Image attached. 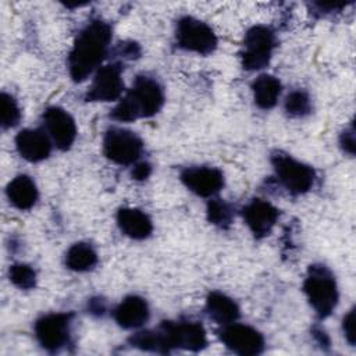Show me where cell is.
I'll return each mask as SVG.
<instances>
[{
	"label": "cell",
	"mask_w": 356,
	"mask_h": 356,
	"mask_svg": "<svg viewBox=\"0 0 356 356\" xmlns=\"http://www.w3.org/2000/svg\"><path fill=\"white\" fill-rule=\"evenodd\" d=\"M111 36L110 24L100 18L92 19L81 29L68 54V72L74 82H83L102 67Z\"/></svg>",
	"instance_id": "6da1fadb"
},
{
	"label": "cell",
	"mask_w": 356,
	"mask_h": 356,
	"mask_svg": "<svg viewBox=\"0 0 356 356\" xmlns=\"http://www.w3.org/2000/svg\"><path fill=\"white\" fill-rule=\"evenodd\" d=\"M161 83L149 75H138L125 96L111 110V118L120 122H132L138 118L156 115L164 106Z\"/></svg>",
	"instance_id": "7a4b0ae2"
},
{
	"label": "cell",
	"mask_w": 356,
	"mask_h": 356,
	"mask_svg": "<svg viewBox=\"0 0 356 356\" xmlns=\"http://www.w3.org/2000/svg\"><path fill=\"white\" fill-rule=\"evenodd\" d=\"M303 292L318 318H327L335 310L339 291L332 271L323 264H312L303 281Z\"/></svg>",
	"instance_id": "3957f363"
},
{
	"label": "cell",
	"mask_w": 356,
	"mask_h": 356,
	"mask_svg": "<svg viewBox=\"0 0 356 356\" xmlns=\"http://www.w3.org/2000/svg\"><path fill=\"white\" fill-rule=\"evenodd\" d=\"M161 342L163 353L172 349L199 352L207 346V334L202 323L192 320L161 321L156 328Z\"/></svg>",
	"instance_id": "277c9868"
},
{
	"label": "cell",
	"mask_w": 356,
	"mask_h": 356,
	"mask_svg": "<svg viewBox=\"0 0 356 356\" xmlns=\"http://www.w3.org/2000/svg\"><path fill=\"white\" fill-rule=\"evenodd\" d=\"M277 46V36L267 25H254L246 31L242 49L241 64L246 71H259L268 65Z\"/></svg>",
	"instance_id": "5b68a950"
},
{
	"label": "cell",
	"mask_w": 356,
	"mask_h": 356,
	"mask_svg": "<svg viewBox=\"0 0 356 356\" xmlns=\"http://www.w3.org/2000/svg\"><path fill=\"white\" fill-rule=\"evenodd\" d=\"M271 164L281 185L292 195H303L313 188L316 171L312 165L284 152L274 153L271 156Z\"/></svg>",
	"instance_id": "8992f818"
},
{
	"label": "cell",
	"mask_w": 356,
	"mask_h": 356,
	"mask_svg": "<svg viewBox=\"0 0 356 356\" xmlns=\"http://www.w3.org/2000/svg\"><path fill=\"white\" fill-rule=\"evenodd\" d=\"M175 42L179 49L200 56L213 53L218 44L217 35L211 26L191 15L181 17L177 21Z\"/></svg>",
	"instance_id": "52a82bcc"
},
{
	"label": "cell",
	"mask_w": 356,
	"mask_h": 356,
	"mask_svg": "<svg viewBox=\"0 0 356 356\" xmlns=\"http://www.w3.org/2000/svg\"><path fill=\"white\" fill-rule=\"evenodd\" d=\"M74 317L75 314L72 312L49 313L39 317L33 324V332L38 343L50 353L64 349L70 343Z\"/></svg>",
	"instance_id": "ba28073f"
},
{
	"label": "cell",
	"mask_w": 356,
	"mask_h": 356,
	"mask_svg": "<svg viewBox=\"0 0 356 356\" xmlns=\"http://www.w3.org/2000/svg\"><path fill=\"white\" fill-rule=\"evenodd\" d=\"M143 153V142L136 132L111 127L103 138V154L111 163L118 165H134Z\"/></svg>",
	"instance_id": "9c48e42d"
},
{
	"label": "cell",
	"mask_w": 356,
	"mask_h": 356,
	"mask_svg": "<svg viewBox=\"0 0 356 356\" xmlns=\"http://www.w3.org/2000/svg\"><path fill=\"white\" fill-rule=\"evenodd\" d=\"M217 334L222 345L236 355L254 356L264 350V337L252 325L234 321L221 325Z\"/></svg>",
	"instance_id": "30bf717a"
},
{
	"label": "cell",
	"mask_w": 356,
	"mask_h": 356,
	"mask_svg": "<svg viewBox=\"0 0 356 356\" xmlns=\"http://www.w3.org/2000/svg\"><path fill=\"white\" fill-rule=\"evenodd\" d=\"M122 65L110 63L102 65L92 79V83L85 95L86 102H114L124 93Z\"/></svg>",
	"instance_id": "8fae6325"
},
{
	"label": "cell",
	"mask_w": 356,
	"mask_h": 356,
	"mask_svg": "<svg viewBox=\"0 0 356 356\" xmlns=\"http://www.w3.org/2000/svg\"><path fill=\"white\" fill-rule=\"evenodd\" d=\"M44 131L58 150H68L76 139V124L72 115L58 106H50L43 113Z\"/></svg>",
	"instance_id": "7c38bea8"
},
{
	"label": "cell",
	"mask_w": 356,
	"mask_h": 356,
	"mask_svg": "<svg viewBox=\"0 0 356 356\" xmlns=\"http://www.w3.org/2000/svg\"><path fill=\"white\" fill-rule=\"evenodd\" d=\"M181 182L188 191L199 197H213L224 186V174L220 168L193 165L182 170Z\"/></svg>",
	"instance_id": "4fadbf2b"
},
{
	"label": "cell",
	"mask_w": 356,
	"mask_h": 356,
	"mask_svg": "<svg viewBox=\"0 0 356 356\" xmlns=\"http://www.w3.org/2000/svg\"><path fill=\"white\" fill-rule=\"evenodd\" d=\"M242 217L256 238H264L274 228L280 217V210L270 202L256 197L242 209Z\"/></svg>",
	"instance_id": "5bb4252c"
},
{
	"label": "cell",
	"mask_w": 356,
	"mask_h": 356,
	"mask_svg": "<svg viewBox=\"0 0 356 356\" xmlns=\"http://www.w3.org/2000/svg\"><path fill=\"white\" fill-rule=\"evenodd\" d=\"M51 139L47 132L40 128H25L15 136V149L18 154L29 163L46 160L51 153Z\"/></svg>",
	"instance_id": "9a60e30c"
},
{
	"label": "cell",
	"mask_w": 356,
	"mask_h": 356,
	"mask_svg": "<svg viewBox=\"0 0 356 356\" xmlns=\"http://www.w3.org/2000/svg\"><path fill=\"white\" fill-rule=\"evenodd\" d=\"M113 317L117 325L124 330H139L147 323L150 309L142 296L128 295L117 305Z\"/></svg>",
	"instance_id": "2e32d148"
},
{
	"label": "cell",
	"mask_w": 356,
	"mask_h": 356,
	"mask_svg": "<svg viewBox=\"0 0 356 356\" xmlns=\"http://www.w3.org/2000/svg\"><path fill=\"white\" fill-rule=\"evenodd\" d=\"M117 225L120 231L135 241H143L153 232L150 217L136 207H121L117 211Z\"/></svg>",
	"instance_id": "e0dca14e"
},
{
	"label": "cell",
	"mask_w": 356,
	"mask_h": 356,
	"mask_svg": "<svg viewBox=\"0 0 356 356\" xmlns=\"http://www.w3.org/2000/svg\"><path fill=\"white\" fill-rule=\"evenodd\" d=\"M6 195L10 204H13L15 209L29 210L38 202L39 191L35 181L29 175L19 174L7 184Z\"/></svg>",
	"instance_id": "ac0fdd59"
},
{
	"label": "cell",
	"mask_w": 356,
	"mask_h": 356,
	"mask_svg": "<svg viewBox=\"0 0 356 356\" xmlns=\"http://www.w3.org/2000/svg\"><path fill=\"white\" fill-rule=\"evenodd\" d=\"M206 313L214 323L225 325L239 318V306L228 295L214 291L206 299Z\"/></svg>",
	"instance_id": "d6986e66"
},
{
	"label": "cell",
	"mask_w": 356,
	"mask_h": 356,
	"mask_svg": "<svg viewBox=\"0 0 356 356\" xmlns=\"http://www.w3.org/2000/svg\"><path fill=\"white\" fill-rule=\"evenodd\" d=\"M254 104L261 110H271L282 93L281 81L270 74H261L252 82Z\"/></svg>",
	"instance_id": "ffe728a7"
},
{
	"label": "cell",
	"mask_w": 356,
	"mask_h": 356,
	"mask_svg": "<svg viewBox=\"0 0 356 356\" xmlns=\"http://www.w3.org/2000/svg\"><path fill=\"white\" fill-rule=\"evenodd\" d=\"M97 252L90 243L76 242L65 253V266L76 273L92 270L97 264Z\"/></svg>",
	"instance_id": "44dd1931"
},
{
	"label": "cell",
	"mask_w": 356,
	"mask_h": 356,
	"mask_svg": "<svg viewBox=\"0 0 356 356\" xmlns=\"http://www.w3.org/2000/svg\"><path fill=\"white\" fill-rule=\"evenodd\" d=\"M313 104L307 92L302 89L292 90L284 100V110L292 118H303L312 113Z\"/></svg>",
	"instance_id": "7402d4cb"
},
{
	"label": "cell",
	"mask_w": 356,
	"mask_h": 356,
	"mask_svg": "<svg viewBox=\"0 0 356 356\" xmlns=\"http://www.w3.org/2000/svg\"><path fill=\"white\" fill-rule=\"evenodd\" d=\"M207 220L220 228H228L234 220V209L222 199H210L206 209Z\"/></svg>",
	"instance_id": "603a6c76"
},
{
	"label": "cell",
	"mask_w": 356,
	"mask_h": 356,
	"mask_svg": "<svg viewBox=\"0 0 356 356\" xmlns=\"http://www.w3.org/2000/svg\"><path fill=\"white\" fill-rule=\"evenodd\" d=\"M21 120V110L13 95L3 92L0 96V125L3 129L14 128Z\"/></svg>",
	"instance_id": "cb8c5ba5"
},
{
	"label": "cell",
	"mask_w": 356,
	"mask_h": 356,
	"mask_svg": "<svg viewBox=\"0 0 356 356\" xmlns=\"http://www.w3.org/2000/svg\"><path fill=\"white\" fill-rule=\"evenodd\" d=\"M8 278L19 289H32L36 286L38 275L33 267L25 263H15L8 268Z\"/></svg>",
	"instance_id": "d4e9b609"
},
{
	"label": "cell",
	"mask_w": 356,
	"mask_h": 356,
	"mask_svg": "<svg viewBox=\"0 0 356 356\" xmlns=\"http://www.w3.org/2000/svg\"><path fill=\"white\" fill-rule=\"evenodd\" d=\"M342 332L349 345H355V309H350L342 318Z\"/></svg>",
	"instance_id": "484cf974"
},
{
	"label": "cell",
	"mask_w": 356,
	"mask_h": 356,
	"mask_svg": "<svg viewBox=\"0 0 356 356\" xmlns=\"http://www.w3.org/2000/svg\"><path fill=\"white\" fill-rule=\"evenodd\" d=\"M355 129L353 124H350L348 128H345L339 136V146L342 150L350 156L355 154Z\"/></svg>",
	"instance_id": "4316f807"
},
{
	"label": "cell",
	"mask_w": 356,
	"mask_h": 356,
	"mask_svg": "<svg viewBox=\"0 0 356 356\" xmlns=\"http://www.w3.org/2000/svg\"><path fill=\"white\" fill-rule=\"evenodd\" d=\"M117 54L121 56L122 58H138L140 56V47L138 43L135 42H124V43H120L117 46Z\"/></svg>",
	"instance_id": "83f0119b"
},
{
	"label": "cell",
	"mask_w": 356,
	"mask_h": 356,
	"mask_svg": "<svg viewBox=\"0 0 356 356\" xmlns=\"http://www.w3.org/2000/svg\"><path fill=\"white\" fill-rule=\"evenodd\" d=\"M152 174V164L147 161H138L134 164L132 171H131V177L135 181H145L150 177Z\"/></svg>",
	"instance_id": "f1b7e54d"
},
{
	"label": "cell",
	"mask_w": 356,
	"mask_h": 356,
	"mask_svg": "<svg viewBox=\"0 0 356 356\" xmlns=\"http://www.w3.org/2000/svg\"><path fill=\"white\" fill-rule=\"evenodd\" d=\"M107 312V303L102 298H92L88 300V313L102 317Z\"/></svg>",
	"instance_id": "f546056e"
},
{
	"label": "cell",
	"mask_w": 356,
	"mask_h": 356,
	"mask_svg": "<svg viewBox=\"0 0 356 356\" xmlns=\"http://www.w3.org/2000/svg\"><path fill=\"white\" fill-rule=\"evenodd\" d=\"M312 334H313L314 339L317 341V343H318L321 348H323V346H330V338H328V335H327V332H325L324 330L316 327V328H313Z\"/></svg>",
	"instance_id": "4dcf8cb0"
}]
</instances>
